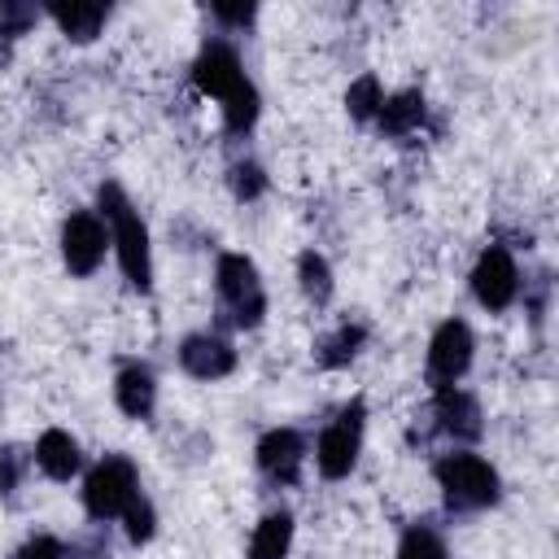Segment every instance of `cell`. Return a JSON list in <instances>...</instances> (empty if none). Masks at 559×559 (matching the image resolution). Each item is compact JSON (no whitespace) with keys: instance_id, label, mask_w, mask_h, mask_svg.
I'll return each mask as SVG.
<instances>
[{"instance_id":"6da1fadb","label":"cell","mask_w":559,"mask_h":559,"mask_svg":"<svg viewBox=\"0 0 559 559\" xmlns=\"http://www.w3.org/2000/svg\"><path fill=\"white\" fill-rule=\"evenodd\" d=\"M192 79H197L201 92H210V96L223 100L227 131H249L253 127V118H258V92L245 79L240 61H236V52L227 44H205L201 57H197V66H192Z\"/></svg>"},{"instance_id":"7a4b0ae2","label":"cell","mask_w":559,"mask_h":559,"mask_svg":"<svg viewBox=\"0 0 559 559\" xmlns=\"http://www.w3.org/2000/svg\"><path fill=\"white\" fill-rule=\"evenodd\" d=\"M100 210L114 227V245H118V262H122V275L131 280V288H148L153 280V258H148V231L140 223V214L131 210L127 192L118 183H105L100 188Z\"/></svg>"},{"instance_id":"3957f363","label":"cell","mask_w":559,"mask_h":559,"mask_svg":"<svg viewBox=\"0 0 559 559\" xmlns=\"http://www.w3.org/2000/svg\"><path fill=\"white\" fill-rule=\"evenodd\" d=\"M437 485L454 511H480L498 502V472L476 454H445L437 463Z\"/></svg>"},{"instance_id":"277c9868","label":"cell","mask_w":559,"mask_h":559,"mask_svg":"<svg viewBox=\"0 0 559 559\" xmlns=\"http://www.w3.org/2000/svg\"><path fill=\"white\" fill-rule=\"evenodd\" d=\"M218 297L231 314L236 328H258L266 314V293L245 253H223L218 258Z\"/></svg>"},{"instance_id":"5b68a950","label":"cell","mask_w":559,"mask_h":559,"mask_svg":"<svg viewBox=\"0 0 559 559\" xmlns=\"http://www.w3.org/2000/svg\"><path fill=\"white\" fill-rule=\"evenodd\" d=\"M135 498H140V493H135V467H131V459H122V454L100 459V463L92 467L87 485H83V502H87V515H92V520H114V515H122Z\"/></svg>"},{"instance_id":"8992f818","label":"cell","mask_w":559,"mask_h":559,"mask_svg":"<svg viewBox=\"0 0 559 559\" xmlns=\"http://www.w3.org/2000/svg\"><path fill=\"white\" fill-rule=\"evenodd\" d=\"M358 445H362V402H349L336 424L323 428L319 445H314V463L328 480H341L349 476V467L358 463Z\"/></svg>"},{"instance_id":"52a82bcc","label":"cell","mask_w":559,"mask_h":559,"mask_svg":"<svg viewBox=\"0 0 559 559\" xmlns=\"http://www.w3.org/2000/svg\"><path fill=\"white\" fill-rule=\"evenodd\" d=\"M515 288H520V271L511 262V253L502 245H489L472 271V293L485 310H507L515 301Z\"/></svg>"},{"instance_id":"ba28073f","label":"cell","mask_w":559,"mask_h":559,"mask_svg":"<svg viewBox=\"0 0 559 559\" xmlns=\"http://www.w3.org/2000/svg\"><path fill=\"white\" fill-rule=\"evenodd\" d=\"M467 362H472V332H467V323H459V319L441 323L432 332V345H428V380L437 389H450L467 371Z\"/></svg>"},{"instance_id":"9c48e42d","label":"cell","mask_w":559,"mask_h":559,"mask_svg":"<svg viewBox=\"0 0 559 559\" xmlns=\"http://www.w3.org/2000/svg\"><path fill=\"white\" fill-rule=\"evenodd\" d=\"M61 258H66V266L74 275H92L100 266V258H105V227H100L96 214L79 210V214L66 218V227H61Z\"/></svg>"},{"instance_id":"30bf717a","label":"cell","mask_w":559,"mask_h":559,"mask_svg":"<svg viewBox=\"0 0 559 559\" xmlns=\"http://www.w3.org/2000/svg\"><path fill=\"white\" fill-rule=\"evenodd\" d=\"M301 459H306V441L293 432V428H271L262 441H258V467L280 480V485H293L297 472H301Z\"/></svg>"},{"instance_id":"8fae6325","label":"cell","mask_w":559,"mask_h":559,"mask_svg":"<svg viewBox=\"0 0 559 559\" xmlns=\"http://www.w3.org/2000/svg\"><path fill=\"white\" fill-rule=\"evenodd\" d=\"M179 362H183V371L197 376V380H218V376H227V371L236 367V349H231L223 336L197 332V336H188V341L179 345Z\"/></svg>"},{"instance_id":"7c38bea8","label":"cell","mask_w":559,"mask_h":559,"mask_svg":"<svg viewBox=\"0 0 559 559\" xmlns=\"http://www.w3.org/2000/svg\"><path fill=\"white\" fill-rule=\"evenodd\" d=\"M432 415L441 424V432H450L454 441H476L480 437V406L472 393L463 389H437V402H432Z\"/></svg>"},{"instance_id":"4fadbf2b","label":"cell","mask_w":559,"mask_h":559,"mask_svg":"<svg viewBox=\"0 0 559 559\" xmlns=\"http://www.w3.org/2000/svg\"><path fill=\"white\" fill-rule=\"evenodd\" d=\"M35 463H39L44 476L70 480V476L79 472V445H74V437L61 432V428H48V432L39 437V445H35Z\"/></svg>"},{"instance_id":"5bb4252c","label":"cell","mask_w":559,"mask_h":559,"mask_svg":"<svg viewBox=\"0 0 559 559\" xmlns=\"http://www.w3.org/2000/svg\"><path fill=\"white\" fill-rule=\"evenodd\" d=\"M114 397H118V411L131 415V419H144L157 402V384H153V371L148 367H127L118 371V384H114Z\"/></svg>"},{"instance_id":"9a60e30c","label":"cell","mask_w":559,"mask_h":559,"mask_svg":"<svg viewBox=\"0 0 559 559\" xmlns=\"http://www.w3.org/2000/svg\"><path fill=\"white\" fill-rule=\"evenodd\" d=\"M376 122H380L384 135H406V131H415V127L424 122V96H419V92H397V96H389V100L380 105Z\"/></svg>"},{"instance_id":"2e32d148","label":"cell","mask_w":559,"mask_h":559,"mask_svg":"<svg viewBox=\"0 0 559 559\" xmlns=\"http://www.w3.org/2000/svg\"><path fill=\"white\" fill-rule=\"evenodd\" d=\"M288 546H293V515L275 511V515H266V520L253 528L249 559H284Z\"/></svg>"},{"instance_id":"e0dca14e","label":"cell","mask_w":559,"mask_h":559,"mask_svg":"<svg viewBox=\"0 0 559 559\" xmlns=\"http://www.w3.org/2000/svg\"><path fill=\"white\" fill-rule=\"evenodd\" d=\"M48 13H52V22H57L70 39H79V44H87V39L105 26V17H109L105 4H52Z\"/></svg>"},{"instance_id":"ac0fdd59","label":"cell","mask_w":559,"mask_h":559,"mask_svg":"<svg viewBox=\"0 0 559 559\" xmlns=\"http://www.w3.org/2000/svg\"><path fill=\"white\" fill-rule=\"evenodd\" d=\"M362 341H367V332L358 328V323H345V328H336L328 341H319V367H345L358 349H362Z\"/></svg>"},{"instance_id":"d6986e66","label":"cell","mask_w":559,"mask_h":559,"mask_svg":"<svg viewBox=\"0 0 559 559\" xmlns=\"http://www.w3.org/2000/svg\"><path fill=\"white\" fill-rule=\"evenodd\" d=\"M297 280H301V293H306L314 306H323V301L332 297V271H328V262H323L314 249L297 258Z\"/></svg>"},{"instance_id":"ffe728a7","label":"cell","mask_w":559,"mask_h":559,"mask_svg":"<svg viewBox=\"0 0 559 559\" xmlns=\"http://www.w3.org/2000/svg\"><path fill=\"white\" fill-rule=\"evenodd\" d=\"M345 105H349V114H354L358 122H371V118L380 114V105H384L380 79H376V74H362V79H354V83H349V92H345Z\"/></svg>"},{"instance_id":"44dd1931","label":"cell","mask_w":559,"mask_h":559,"mask_svg":"<svg viewBox=\"0 0 559 559\" xmlns=\"http://www.w3.org/2000/svg\"><path fill=\"white\" fill-rule=\"evenodd\" d=\"M397 559H445V546H441V537L432 528L415 524V528H406V537L397 546Z\"/></svg>"},{"instance_id":"7402d4cb","label":"cell","mask_w":559,"mask_h":559,"mask_svg":"<svg viewBox=\"0 0 559 559\" xmlns=\"http://www.w3.org/2000/svg\"><path fill=\"white\" fill-rule=\"evenodd\" d=\"M262 188H266V175H262L253 162H236V166H231V192H236L240 201H253Z\"/></svg>"},{"instance_id":"603a6c76","label":"cell","mask_w":559,"mask_h":559,"mask_svg":"<svg viewBox=\"0 0 559 559\" xmlns=\"http://www.w3.org/2000/svg\"><path fill=\"white\" fill-rule=\"evenodd\" d=\"M26 463H31L26 450H17V445H4V450H0V493H13V489H17Z\"/></svg>"},{"instance_id":"cb8c5ba5","label":"cell","mask_w":559,"mask_h":559,"mask_svg":"<svg viewBox=\"0 0 559 559\" xmlns=\"http://www.w3.org/2000/svg\"><path fill=\"white\" fill-rule=\"evenodd\" d=\"M122 520H127V537H131V542H148V537H153V524H157V520H153V507H148L144 498H135V502L122 511Z\"/></svg>"},{"instance_id":"d4e9b609","label":"cell","mask_w":559,"mask_h":559,"mask_svg":"<svg viewBox=\"0 0 559 559\" xmlns=\"http://www.w3.org/2000/svg\"><path fill=\"white\" fill-rule=\"evenodd\" d=\"M35 17H39V13H35V9H26V4H4V9H0V26H4L13 39H17Z\"/></svg>"},{"instance_id":"484cf974","label":"cell","mask_w":559,"mask_h":559,"mask_svg":"<svg viewBox=\"0 0 559 559\" xmlns=\"http://www.w3.org/2000/svg\"><path fill=\"white\" fill-rule=\"evenodd\" d=\"M17 559H66V550H61L57 537H31V542L17 550Z\"/></svg>"},{"instance_id":"4316f807","label":"cell","mask_w":559,"mask_h":559,"mask_svg":"<svg viewBox=\"0 0 559 559\" xmlns=\"http://www.w3.org/2000/svg\"><path fill=\"white\" fill-rule=\"evenodd\" d=\"M214 17L227 26H249L253 22V4H214Z\"/></svg>"},{"instance_id":"83f0119b","label":"cell","mask_w":559,"mask_h":559,"mask_svg":"<svg viewBox=\"0 0 559 559\" xmlns=\"http://www.w3.org/2000/svg\"><path fill=\"white\" fill-rule=\"evenodd\" d=\"M70 559H109V546L100 537H87V542L70 546Z\"/></svg>"},{"instance_id":"f1b7e54d","label":"cell","mask_w":559,"mask_h":559,"mask_svg":"<svg viewBox=\"0 0 559 559\" xmlns=\"http://www.w3.org/2000/svg\"><path fill=\"white\" fill-rule=\"evenodd\" d=\"M9 52H13V35H9L4 26H0V66L9 61Z\"/></svg>"}]
</instances>
